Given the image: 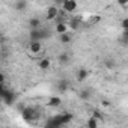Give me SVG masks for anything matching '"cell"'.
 Segmentation results:
<instances>
[{
	"instance_id": "18",
	"label": "cell",
	"mask_w": 128,
	"mask_h": 128,
	"mask_svg": "<svg viewBox=\"0 0 128 128\" xmlns=\"http://www.w3.org/2000/svg\"><path fill=\"white\" fill-rule=\"evenodd\" d=\"M70 54L68 53H59V56H57V60L60 62V63H68L70 62Z\"/></svg>"
},
{
	"instance_id": "12",
	"label": "cell",
	"mask_w": 128,
	"mask_h": 128,
	"mask_svg": "<svg viewBox=\"0 0 128 128\" xmlns=\"http://www.w3.org/2000/svg\"><path fill=\"white\" fill-rule=\"evenodd\" d=\"M57 119L63 126V125H66V124H70L72 120V114L71 113H60V114H57Z\"/></svg>"
},
{
	"instance_id": "25",
	"label": "cell",
	"mask_w": 128,
	"mask_h": 128,
	"mask_svg": "<svg viewBox=\"0 0 128 128\" xmlns=\"http://www.w3.org/2000/svg\"><path fill=\"white\" fill-rule=\"evenodd\" d=\"M119 6H120V8H125V9H126V8H128V2H120V3H119Z\"/></svg>"
},
{
	"instance_id": "14",
	"label": "cell",
	"mask_w": 128,
	"mask_h": 128,
	"mask_svg": "<svg viewBox=\"0 0 128 128\" xmlns=\"http://www.w3.org/2000/svg\"><path fill=\"white\" fill-rule=\"evenodd\" d=\"M59 41H60V44H70V42H72V33L71 32H68V33H63V35H60L59 36Z\"/></svg>"
},
{
	"instance_id": "23",
	"label": "cell",
	"mask_w": 128,
	"mask_h": 128,
	"mask_svg": "<svg viewBox=\"0 0 128 128\" xmlns=\"http://www.w3.org/2000/svg\"><path fill=\"white\" fill-rule=\"evenodd\" d=\"M80 96H82L83 100H89V98H90V92H89V90H82Z\"/></svg>"
},
{
	"instance_id": "22",
	"label": "cell",
	"mask_w": 128,
	"mask_h": 128,
	"mask_svg": "<svg viewBox=\"0 0 128 128\" xmlns=\"http://www.w3.org/2000/svg\"><path fill=\"white\" fill-rule=\"evenodd\" d=\"M104 65H106L107 68H110V70H113V68H114V62H113V59H107V60L104 62Z\"/></svg>"
},
{
	"instance_id": "10",
	"label": "cell",
	"mask_w": 128,
	"mask_h": 128,
	"mask_svg": "<svg viewBox=\"0 0 128 128\" xmlns=\"http://www.w3.org/2000/svg\"><path fill=\"white\" fill-rule=\"evenodd\" d=\"M44 128H62V124L59 122L57 116H53V118H50V119L45 122Z\"/></svg>"
},
{
	"instance_id": "1",
	"label": "cell",
	"mask_w": 128,
	"mask_h": 128,
	"mask_svg": "<svg viewBox=\"0 0 128 128\" xmlns=\"http://www.w3.org/2000/svg\"><path fill=\"white\" fill-rule=\"evenodd\" d=\"M27 53H29L30 56H33V57L41 56V54L44 53V45H42V42H41V41L30 42V44L27 45Z\"/></svg>"
},
{
	"instance_id": "15",
	"label": "cell",
	"mask_w": 128,
	"mask_h": 128,
	"mask_svg": "<svg viewBox=\"0 0 128 128\" xmlns=\"http://www.w3.org/2000/svg\"><path fill=\"white\" fill-rule=\"evenodd\" d=\"M12 6H14L15 11H24L27 8V2H26V0H18V2H14Z\"/></svg>"
},
{
	"instance_id": "11",
	"label": "cell",
	"mask_w": 128,
	"mask_h": 128,
	"mask_svg": "<svg viewBox=\"0 0 128 128\" xmlns=\"http://www.w3.org/2000/svg\"><path fill=\"white\" fill-rule=\"evenodd\" d=\"M88 76H89V71H88L86 68H80V70L76 72V80H77L78 83H83V82L88 78Z\"/></svg>"
},
{
	"instance_id": "6",
	"label": "cell",
	"mask_w": 128,
	"mask_h": 128,
	"mask_svg": "<svg viewBox=\"0 0 128 128\" xmlns=\"http://www.w3.org/2000/svg\"><path fill=\"white\" fill-rule=\"evenodd\" d=\"M83 24H84V21H83L82 17H71L70 21H68V27L71 30H78Z\"/></svg>"
},
{
	"instance_id": "17",
	"label": "cell",
	"mask_w": 128,
	"mask_h": 128,
	"mask_svg": "<svg viewBox=\"0 0 128 128\" xmlns=\"http://www.w3.org/2000/svg\"><path fill=\"white\" fill-rule=\"evenodd\" d=\"M68 86H70V82L65 80V78H62V80L57 83V89H59L60 92H65V90L68 89Z\"/></svg>"
},
{
	"instance_id": "20",
	"label": "cell",
	"mask_w": 128,
	"mask_h": 128,
	"mask_svg": "<svg viewBox=\"0 0 128 128\" xmlns=\"http://www.w3.org/2000/svg\"><path fill=\"white\" fill-rule=\"evenodd\" d=\"M92 118H95L98 122H101V120H102V114L100 113V110H94V112H92Z\"/></svg>"
},
{
	"instance_id": "24",
	"label": "cell",
	"mask_w": 128,
	"mask_h": 128,
	"mask_svg": "<svg viewBox=\"0 0 128 128\" xmlns=\"http://www.w3.org/2000/svg\"><path fill=\"white\" fill-rule=\"evenodd\" d=\"M100 20H101V18H100L98 15H94V17L90 18V21H89V24H96V23H98Z\"/></svg>"
},
{
	"instance_id": "3",
	"label": "cell",
	"mask_w": 128,
	"mask_h": 128,
	"mask_svg": "<svg viewBox=\"0 0 128 128\" xmlns=\"http://www.w3.org/2000/svg\"><path fill=\"white\" fill-rule=\"evenodd\" d=\"M77 8H78V3L76 0H63V2H60V11L62 12L72 14L77 11Z\"/></svg>"
},
{
	"instance_id": "13",
	"label": "cell",
	"mask_w": 128,
	"mask_h": 128,
	"mask_svg": "<svg viewBox=\"0 0 128 128\" xmlns=\"http://www.w3.org/2000/svg\"><path fill=\"white\" fill-rule=\"evenodd\" d=\"M60 104H62V98H60V96H50L48 101H47V106L51 107V108L60 107Z\"/></svg>"
},
{
	"instance_id": "7",
	"label": "cell",
	"mask_w": 128,
	"mask_h": 128,
	"mask_svg": "<svg viewBox=\"0 0 128 128\" xmlns=\"http://www.w3.org/2000/svg\"><path fill=\"white\" fill-rule=\"evenodd\" d=\"M54 32H56L59 36H60V35H63V33H68V32H70L68 23H65L63 20L57 21V23H56V26H54Z\"/></svg>"
},
{
	"instance_id": "26",
	"label": "cell",
	"mask_w": 128,
	"mask_h": 128,
	"mask_svg": "<svg viewBox=\"0 0 128 128\" xmlns=\"http://www.w3.org/2000/svg\"><path fill=\"white\" fill-rule=\"evenodd\" d=\"M77 128H86V126H77Z\"/></svg>"
},
{
	"instance_id": "9",
	"label": "cell",
	"mask_w": 128,
	"mask_h": 128,
	"mask_svg": "<svg viewBox=\"0 0 128 128\" xmlns=\"http://www.w3.org/2000/svg\"><path fill=\"white\" fill-rule=\"evenodd\" d=\"M50 66H51V59H50V57H42V59H39L38 68H39L41 71H47V70H50Z\"/></svg>"
},
{
	"instance_id": "21",
	"label": "cell",
	"mask_w": 128,
	"mask_h": 128,
	"mask_svg": "<svg viewBox=\"0 0 128 128\" xmlns=\"http://www.w3.org/2000/svg\"><path fill=\"white\" fill-rule=\"evenodd\" d=\"M120 27H122V30H128V17L120 20Z\"/></svg>"
},
{
	"instance_id": "8",
	"label": "cell",
	"mask_w": 128,
	"mask_h": 128,
	"mask_svg": "<svg viewBox=\"0 0 128 128\" xmlns=\"http://www.w3.org/2000/svg\"><path fill=\"white\" fill-rule=\"evenodd\" d=\"M30 30H38V29H42V20L38 18V17H32L29 21H27Z\"/></svg>"
},
{
	"instance_id": "19",
	"label": "cell",
	"mask_w": 128,
	"mask_h": 128,
	"mask_svg": "<svg viewBox=\"0 0 128 128\" xmlns=\"http://www.w3.org/2000/svg\"><path fill=\"white\" fill-rule=\"evenodd\" d=\"M119 41H120L124 45H128V30H122V35H120Z\"/></svg>"
},
{
	"instance_id": "2",
	"label": "cell",
	"mask_w": 128,
	"mask_h": 128,
	"mask_svg": "<svg viewBox=\"0 0 128 128\" xmlns=\"http://www.w3.org/2000/svg\"><path fill=\"white\" fill-rule=\"evenodd\" d=\"M21 116H23L24 120L32 122V120H36L39 118V112L35 107H24V110L21 112Z\"/></svg>"
},
{
	"instance_id": "4",
	"label": "cell",
	"mask_w": 128,
	"mask_h": 128,
	"mask_svg": "<svg viewBox=\"0 0 128 128\" xmlns=\"http://www.w3.org/2000/svg\"><path fill=\"white\" fill-rule=\"evenodd\" d=\"M60 17V8L56 5H50L45 11V20L47 21H54Z\"/></svg>"
},
{
	"instance_id": "16",
	"label": "cell",
	"mask_w": 128,
	"mask_h": 128,
	"mask_svg": "<svg viewBox=\"0 0 128 128\" xmlns=\"http://www.w3.org/2000/svg\"><path fill=\"white\" fill-rule=\"evenodd\" d=\"M100 126V122L95 119V118H89L88 120H86V128H98Z\"/></svg>"
},
{
	"instance_id": "5",
	"label": "cell",
	"mask_w": 128,
	"mask_h": 128,
	"mask_svg": "<svg viewBox=\"0 0 128 128\" xmlns=\"http://www.w3.org/2000/svg\"><path fill=\"white\" fill-rule=\"evenodd\" d=\"M2 101L5 104H12L15 101V94L11 89H8L6 86H2Z\"/></svg>"
}]
</instances>
